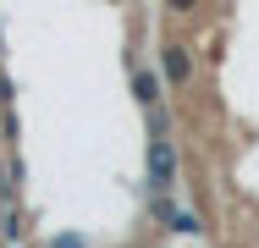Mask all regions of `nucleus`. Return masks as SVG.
Here are the masks:
<instances>
[{
	"label": "nucleus",
	"instance_id": "obj_1",
	"mask_svg": "<svg viewBox=\"0 0 259 248\" xmlns=\"http://www.w3.org/2000/svg\"><path fill=\"white\" fill-rule=\"evenodd\" d=\"M177 171H182V160H177L171 133H149V149H144V177H149V193H171V188H177Z\"/></svg>",
	"mask_w": 259,
	"mask_h": 248
},
{
	"label": "nucleus",
	"instance_id": "obj_2",
	"mask_svg": "<svg viewBox=\"0 0 259 248\" xmlns=\"http://www.w3.org/2000/svg\"><path fill=\"white\" fill-rule=\"evenodd\" d=\"M160 72H165V83H171V94H188L193 89V45L188 39H165L160 45Z\"/></svg>",
	"mask_w": 259,
	"mask_h": 248
},
{
	"label": "nucleus",
	"instance_id": "obj_3",
	"mask_svg": "<svg viewBox=\"0 0 259 248\" xmlns=\"http://www.w3.org/2000/svg\"><path fill=\"white\" fill-rule=\"evenodd\" d=\"M165 89H171V83H165V72H149V66H138V72H133V99H138L144 110H149V105H160V99H165Z\"/></svg>",
	"mask_w": 259,
	"mask_h": 248
},
{
	"label": "nucleus",
	"instance_id": "obj_4",
	"mask_svg": "<svg viewBox=\"0 0 259 248\" xmlns=\"http://www.w3.org/2000/svg\"><path fill=\"white\" fill-rule=\"evenodd\" d=\"M165 232H177V237H199V232H204V215H199V210H177V215L165 221Z\"/></svg>",
	"mask_w": 259,
	"mask_h": 248
},
{
	"label": "nucleus",
	"instance_id": "obj_5",
	"mask_svg": "<svg viewBox=\"0 0 259 248\" xmlns=\"http://www.w3.org/2000/svg\"><path fill=\"white\" fill-rule=\"evenodd\" d=\"M144 121H149V133H171V110H165V99L144 110Z\"/></svg>",
	"mask_w": 259,
	"mask_h": 248
},
{
	"label": "nucleus",
	"instance_id": "obj_6",
	"mask_svg": "<svg viewBox=\"0 0 259 248\" xmlns=\"http://www.w3.org/2000/svg\"><path fill=\"white\" fill-rule=\"evenodd\" d=\"M17 133H22V127H17V110H11V105H0V138H6V144H17Z\"/></svg>",
	"mask_w": 259,
	"mask_h": 248
},
{
	"label": "nucleus",
	"instance_id": "obj_7",
	"mask_svg": "<svg viewBox=\"0 0 259 248\" xmlns=\"http://www.w3.org/2000/svg\"><path fill=\"white\" fill-rule=\"evenodd\" d=\"M0 237H11V243L22 237V215H17V210H6V215H0Z\"/></svg>",
	"mask_w": 259,
	"mask_h": 248
},
{
	"label": "nucleus",
	"instance_id": "obj_8",
	"mask_svg": "<svg viewBox=\"0 0 259 248\" xmlns=\"http://www.w3.org/2000/svg\"><path fill=\"white\" fill-rule=\"evenodd\" d=\"M199 6H204V0H165V11H171V17H193Z\"/></svg>",
	"mask_w": 259,
	"mask_h": 248
},
{
	"label": "nucleus",
	"instance_id": "obj_9",
	"mask_svg": "<svg viewBox=\"0 0 259 248\" xmlns=\"http://www.w3.org/2000/svg\"><path fill=\"white\" fill-rule=\"evenodd\" d=\"M0 105H17V83H11L6 72H0Z\"/></svg>",
	"mask_w": 259,
	"mask_h": 248
},
{
	"label": "nucleus",
	"instance_id": "obj_10",
	"mask_svg": "<svg viewBox=\"0 0 259 248\" xmlns=\"http://www.w3.org/2000/svg\"><path fill=\"white\" fill-rule=\"evenodd\" d=\"M50 248H89V243H83V237H55Z\"/></svg>",
	"mask_w": 259,
	"mask_h": 248
},
{
	"label": "nucleus",
	"instance_id": "obj_11",
	"mask_svg": "<svg viewBox=\"0 0 259 248\" xmlns=\"http://www.w3.org/2000/svg\"><path fill=\"white\" fill-rule=\"evenodd\" d=\"M0 50H6V39H0Z\"/></svg>",
	"mask_w": 259,
	"mask_h": 248
}]
</instances>
